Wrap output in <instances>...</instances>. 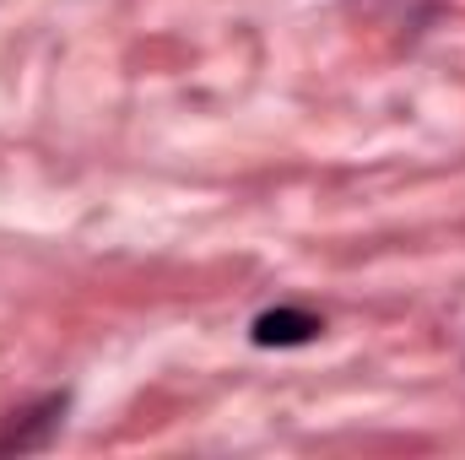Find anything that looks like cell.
<instances>
[{
	"label": "cell",
	"mask_w": 465,
	"mask_h": 460,
	"mask_svg": "<svg viewBox=\"0 0 465 460\" xmlns=\"http://www.w3.org/2000/svg\"><path fill=\"white\" fill-rule=\"evenodd\" d=\"M65 412H71V395H65V390H49V395L16 406L11 417H0V455H33V450H49L54 434L65 428Z\"/></svg>",
	"instance_id": "obj_1"
},
{
	"label": "cell",
	"mask_w": 465,
	"mask_h": 460,
	"mask_svg": "<svg viewBox=\"0 0 465 460\" xmlns=\"http://www.w3.org/2000/svg\"><path fill=\"white\" fill-rule=\"evenodd\" d=\"M325 336V320L314 315V309H298V304H276V309H265V315H254L249 320V342L260 346V352H287V346H309Z\"/></svg>",
	"instance_id": "obj_2"
}]
</instances>
